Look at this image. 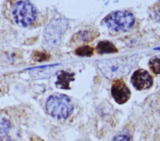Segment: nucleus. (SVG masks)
I'll return each mask as SVG.
<instances>
[{
  "label": "nucleus",
  "instance_id": "obj_7",
  "mask_svg": "<svg viewBox=\"0 0 160 141\" xmlns=\"http://www.w3.org/2000/svg\"><path fill=\"white\" fill-rule=\"evenodd\" d=\"M131 81L133 86L139 91L148 90L153 85L152 76L144 69L136 70L131 76Z\"/></svg>",
  "mask_w": 160,
  "mask_h": 141
},
{
  "label": "nucleus",
  "instance_id": "obj_14",
  "mask_svg": "<svg viewBox=\"0 0 160 141\" xmlns=\"http://www.w3.org/2000/svg\"><path fill=\"white\" fill-rule=\"evenodd\" d=\"M11 128L10 122L5 118H2L1 122V137L6 135Z\"/></svg>",
  "mask_w": 160,
  "mask_h": 141
},
{
  "label": "nucleus",
  "instance_id": "obj_11",
  "mask_svg": "<svg viewBox=\"0 0 160 141\" xmlns=\"http://www.w3.org/2000/svg\"><path fill=\"white\" fill-rule=\"evenodd\" d=\"M31 57L34 61L43 62L49 61L51 58V55L49 53L45 51L35 50L32 52Z\"/></svg>",
  "mask_w": 160,
  "mask_h": 141
},
{
  "label": "nucleus",
  "instance_id": "obj_9",
  "mask_svg": "<svg viewBox=\"0 0 160 141\" xmlns=\"http://www.w3.org/2000/svg\"><path fill=\"white\" fill-rule=\"evenodd\" d=\"M75 73L66 71H61L57 76V80L55 85L57 88L63 90H69L70 82L74 81Z\"/></svg>",
  "mask_w": 160,
  "mask_h": 141
},
{
  "label": "nucleus",
  "instance_id": "obj_8",
  "mask_svg": "<svg viewBox=\"0 0 160 141\" xmlns=\"http://www.w3.org/2000/svg\"><path fill=\"white\" fill-rule=\"evenodd\" d=\"M99 34L98 31L95 29H85L79 31L74 34L71 41L73 43H84L92 41Z\"/></svg>",
  "mask_w": 160,
  "mask_h": 141
},
{
  "label": "nucleus",
  "instance_id": "obj_13",
  "mask_svg": "<svg viewBox=\"0 0 160 141\" xmlns=\"http://www.w3.org/2000/svg\"><path fill=\"white\" fill-rule=\"evenodd\" d=\"M150 70L155 75H160V58H154L149 62Z\"/></svg>",
  "mask_w": 160,
  "mask_h": 141
},
{
  "label": "nucleus",
  "instance_id": "obj_5",
  "mask_svg": "<svg viewBox=\"0 0 160 141\" xmlns=\"http://www.w3.org/2000/svg\"><path fill=\"white\" fill-rule=\"evenodd\" d=\"M68 27V21L64 18L54 19L46 26L43 33L44 39L49 46L59 43L62 35Z\"/></svg>",
  "mask_w": 160,
  "mask_h": 141
},
{
  "label": "nucleus",
  "instance_id": "obj_2",
  "mask_svg": "<svg viewBox=\"0 0 160 141\" xmlns=\"http://www.w3.org/2000/svg\"><path fill=\"white\" fill-rule=\"evenodd\" d=\"M131 63L129 57H116L98 60L96 65L105 77L114 79L128 73Z\"/></svg>",
  "mask_w": 160,
  "mask_h": 141
},
{
  "label": "nucleus",
  "instance_id": "obj_12",
  "mask_svg": "<svg viewBox=\"0 0 160 141\" xmlns=\"http://www.w3.org/2000/svg\"><path fill=\"white\" fill-rule=\"evenodd\" d=\"M94 50V49L92 46L84 45L77 48L74 51V53L77 56L81 57H90L93 55Z\"/></svg>",
  "mask_w": 160,
  "mask_h": 141
},
{
  "label": "nucleus",
  "instance_id": "obj_3",
  "mask_svg": "<svg viewBox=\"0 0 160 141\" xmlns=\"http://www.w3.org/2000/svg\"><path fill=\"white\" fill-rule=\"evenodd\" d=\"M106 26L116 32H126L131 29L135 23L132 13L128 11H116L108 14L103 19Z\"/></svg>",
  "mask_w": 160,
  "mask_h": 141
},
{
  "label": "nucleus",
  "instance_id": "obj_6",
  "mask_svg": "<svg viewBox=\"0 0 160 141\" xmlns=\"http://www.w3.org/2000/svg\"><path fill=\"white\" fill-rule=\"evenodd\" d=\"M111 93L114 101L118 104L126 103L131 97V90L122 79L114 80L111 85Z\"/></svg>",
  "mask_w": 160,
  "mask_h": 141
},
{
  "label": "nucleus",
  "instance_id": "obj_4",
  "mask_svg": "<svg viewBox=\"0 0 160 141\" xmlns=\"http://www.w3.org/2000/svg\"><path fill=\"white\" fill-rule=\"evenodd\" d=\"M12 14L16 23L21 27L31 26L36 21L38 11L29 1H19L14 4Z\"/></svg>",
  "mask_w": 160,
  "mask_h": 141
},
{
  "label": "nucleus",
  "instance_id": "obj_16",
  "mask_svg": "<svg viewBox=\"0 0 160 141\" xmlns=\"http://www.w3.org/2000/svg\"><path fill=\"white\" fill-rule=\"evenodd\" d=\"M31 141H44L41 138L38 137V136H32L30 138Z\"/></svg>",
  "mask_w": 160,
  "mask_h": 141
},
{
  "label": "nucleus",
  "instance_id": "obj_15",
  "mask_svg": "<svg viewBox=\"0 0 160 141\" xmlns=\"http://www.w3.org/2000/svg\"><path fill=\"white\" fill-rule=\"evenodd\" d=\"M112 141H132V136L128 133H121L116 135Z\"/></svg>",
  "mask_w": 160,
  "mask_h": 141
},
{
  "label": "nucleus",
  "instance_id": "obj_10",
  "mask_svg": "<svg viewBox=\"0 0 160 141\" xmlns=\"http://www.w3.org/2000/svg\"><path fill=\"white\" fill-rule=\"evenodd\" d=\"M96 50L99 54H109L118 52L116 46L111 41L108 40L99 41L96 45Z\"/></svg>",
  "mask_w": 160,
  "mask_h": 141
},
{
  "label": "nucleus",
  "instance_id": "obj_1",
  "mask_svg": "<svg viewBox=\"0 0 160 141\" xmlns=\"http://www.w3.org/2000/svg\"><path fill=\"white\" fill-rule=\"evenodd\" d=\"M46 110L49 115L57 119H66L72 113L74 106L71 98L65 94L55 93L48 97Z\"/></svg>",
  "mask_w": 160,
  "mask_h": 141
}]
</instances>
